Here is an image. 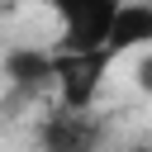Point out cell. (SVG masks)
<instances>
[{"mask_svg":"<svg viewBox=\"0 0 152 152\" xmlns=\"http://www.w3.org/2000/svg\"><path fill=\"white\" fill-rule=\"evenodd\" d=\"M109 62H114L109 48L52 52V86H57V104H66V109H95Z\"/></svg>","mask_w":152,"mask_h":152,"instance_id":"obj_1","label":"cell"},{"mask_svg":"<svg viewBox=\"0 0 152 152\" xmlns=\"http://www.w3.org/2000/svg\"><path fill=\"white\" fill-rule=\"evenodd\" d=\"M38 152H100L104 147V124L90 109H48L38 119Z\"/></svg>","mask_w":152,"mask_h":152,"instance_id":"obj_2","label":"cell"},{"mask_svg":"<svg viewBox=\"0 0 152 152\" xmlns=\"http://www.w3.org/2000/svg\"><path fill=\"white\" fill-rule=\"evenodd\" d=\"M48 5L62 24L57 52H86V48H104V33H109L119 0H48Z\"/></svg>","mask_w":152,"mask_h":152,"instance_id":"obj_3","label":"cell"},{"mask_svg":"<svg viewBox=\"0 0 152 152\" xmlns=\"http://www.w3.org/2000/svg\"><path fill=\"white\" fill-rule=\"evenodd\" d=\"M0 76L10 86V100H38L52 86V52L48 48H33V43H19V48L5 52Z\"/></svg>","mask_w":152,"mask_h":152,"instance_id":"obj_4","label":"cell"},{"mask_svg":"<svg viewBox=\"0 0 152 152\" xmlns=\"http://www.w3.org/2000/svg\"><path fill=\"white\" fill-rule=\"evenodd\" d=\"M104 48L114 57L133 52V48H152V5L147 0H119L114 19H109V33H104Z\"/></svg>","mask_w":152,"mask_h":152,"instance_id":"obj_5","label":"cell"},{"mask_svg":"<svg viewBox=\"0 0 152 152\" xmlns=\"http://www.w3.org/2000/svg\"><path fill=\"white\" fill-rule=\"evenodd\" d=\"M133 81H138V90H142V95H152V48L138 57V66H133Z\"/></svg>","mask_w":152,"mask_h":152,"instance_id":"obj_6","label":"cell"},{"mask_svg":"<svg viewBox=\"0 0 152 152\" xmlns=\"http://www.w3.org/2000/svg\"><path fill=\"white\" fill-rule=\"evenodd\" d=\"M128 152H152V147H147V142H138V147H128Z\"/></svg>","mask_w":152,"mask_h":152,"instance_id":"obj_7","label":"cell"}]
</instances>
